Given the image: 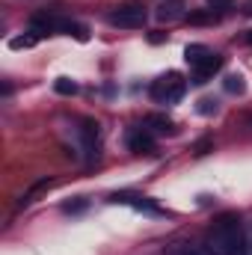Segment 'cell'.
Instances as JSON below:
<instances>
[{"instance_id": "obj_1", "label": "cell", "mask_w": 252, "mask_h": 255, "mask_svg": "<svg viewBox=\"0 0 252 255\" xmlns=\"http://www.w3.org/2000/svg\"><path fill=\"white\" fill-rule=\"evenodd\" d=\"M208 255H247V229L238 214H223L205 235Z\"/></svg>"}, {"instance_id": "obj_2", "label": "cell", "mask_w": 252, "mask_h": 255, "mask_svg": "<svg viewBox=\"0 0 252 255\" xmlns=\"http://www.w3.org/2000/svg\"><path fill=\"white\" fill-rule=\"evenodd\" d=\"M184 92H187V83L175 71H169L166 77H160V80L151 83V98L160 101V104H178L184 98Z\"/></svg>"}, {"instance_id": "obj_3", "label": "cell", "mask_w": 252, "mask_h": 255, "mask_svg": "<svg viewBox=\"0 0 252 255\" xmlns=\"http://www.w3.org/2000/svg\"><path fill=\"white\" fill-rule=\"evenodd\" d=\"M110 24H116V27H125V30L142 27V24H145V9H142V6H136V3L119 6V9L110 15Z\"/></svg>"}, {"instance_id": "obj_4", "label": "cell", "mask_w": 252, "mask_h": 255, "mask_svg": "<svg viewBox=\"0 0 252 255\" xmlns=\"http://www.w3.org/2000/svg\"><path fill=\"white\" fill-rule=\"evenodd\" d=\"M127 148L136 151V154H151V151H154V136L139 128V130H133V133L127 136Z\"/></svg>"}, {"instance_id": "obj_5", "label": "cell", "mask_w": 252, "mask_h": 255, "mask_svg": "<svg viewBox=\"0 0 252 255\" xmlns=\"http://www.w3.org/2000/svg\"><path fill=\"white\" fill-rule=\"evenodd\" d=\"M184 0H163L160 6H157V21H163V24H169V21H178V18H184Z\"/></svg>"}, {"instance_id": "obj_6", "label": "cell", "mask_w": 252, "mask_h": 255, "mask_svg": "<svg viewBox=\"0 0 252 255\" xmlns=\"http://www.w3.org/2000/svg\"><path fill=\"white\" fill-rule=\"evenodd\" d=\"M220 65H223V60L217 54H211L202 65L193 68V83H208V77H214V71H220Z\"/></svg>"}, {"instance_id": "obj_7", "label": "cell", "mask_w": 252, "mask_h": 255, "mask_svg": "<svg viewBox=\"0 0 252 255\" xmlns=\"http://www.w3.org/2000/svg\"><path fill=\"white\" fill-rule=\"evenodd\" d=\"M60 27V21H54L51 15H36L33 21H30V33L39 39V36H48V33H54Z\"/></svg>"}, {"instance_id": "obj_8", "label": "cell", "mask_w": 252, "mask_h": 255, "mask_svg": "<svg viewBox=\"0 0 252 255\" xmlns=\"http://www.w3.org/2000/svg\"><path fill=\"white\" fill-rule=\"evenodd\" d=\"M211 54H214V51H208L205 45H187V48H184V60H187L190 71H193L196 65H202L208 57H211Z\"/></svg>"}, {"instance_id": "obj_9", "label": "cell", "mask_w": 252, "mask_h": 255, "mask_svg": "<svg viewBox=\"0 0 252 255\" xmlns=\"http://www.w3.org/2000/svg\"><path fill=\"white\" fill-rule=\"evenodd\" d=\"M187 21L190 24H217L220 21V12L217 9H199V12H190Z\"/></svg>"}, {"instance_id": "obj_10", "label": "cell", "mask_w": 252, "mask_h": 255, "mask_svg": "<svg viewBox=\"0 0 252 255\" xmlns=\"http://www.w3.org/2000/svg\"><path fill=\"white\" fill-rule=\"evenodd\" d=\"M51 184H54V181H51V178H42V181H36V184H33V187H30V190H27V193H24V196H21V199H18V208H27V205H30V202H33V199H36V193L48 190V187H51Z\"/></svg>"}, {"instance_id": "obj_11", "label": "cell", "mask_w": 252, "mask_h": 255, "mask_svg": "<svg viewBox=\"0 0 252 255\" xmlns=\"http://www.w3.org/2000/svg\"><path fill=\"white\" fill-rule=\"evenodd\" d=\"M145 128H148L151 133H172V122H169L166 116H148V119H145Z\"/></svg>"}, {"instance_id": "obj_12", "label": "cell", "mask_w": 252, "mask_h": 255, "mask_svg": "<svg viewBox=\"0 0 252 255\" xmlns=\"http://www.w3.org/2000/svg\"><path fill=\"white\" fill-rule=\"evenodd\" d=\"M223 86H226V92H229V95H244V92H247L244 74H229V77L223 80Z\"/></svg>"}, {"instance_id": "obj_13", "label": "cell", "mask_w": 252, "mask_h": 255, "mask_svg": "<svg viewBox=\"0 0 252 255\" xmlns=\"http://www.w3.org/2000/svg\"><path fill=\"white\" fill-rule=\"evenodd\" d=\"M163 255H208V250H199V247H190V244H175Z\"/></svg>"}, {"instance_id": "obj_14", "label": "cell", "mask_w": 252, "mask_h": 255, "mask_svg": "<svg viewBox=\"0 0 252 255\" xmlns=\"http://www.w3.org/2000/svg\"><path fill=\"white\" fill-rule=\"evenodd\" d=\"M54 89H57L60 95H74V92H77V83H74L71 77H57V83H54Z\"/></svg>"}, {"instance_id": "obj_15", "label": "cell", "mask_w": 252, "mask_h": 255, "mask_svg": "<svg viewBox=\"0 0 252 255\" xmlns=\"http://www.w3.org/2000/svg\"><path fill=\"white\" fill-rule=\"evenodd\" d=\"M33 45H36V36H33V33H30V36H18V39H12V42H9V48H12V51L33 48Z\"/></svg>"}, {"instance_id": "obj_16", "label": "cell", "mask_w": 252, "mask_h": 255, "mask_svg": "<svg viewBox=\"0 0 252 255\" xmlns=\"http://www.w3.org/2000/svg\"><path fill=\"white\" fill-rule=\"evenodd\" d=\"M199 113H202V116H211V113H217V101H211V98H202V101H199Z\"/></svg>"}, {"instance_id": "obj_17", "label": "cell", "mask_w": 252, "mask_h": 255, "mask_svg": "<svg viewBox=\"0 0 252 255\" xmlns=\"http://www.w3.org/2000/svg\"><path fill=\"white\" fill-rule=\"evenodd\" d=\"M205 3H208L211 9H217V12H223V9H232V3H235V0H205Z\"/></svg>"}, {"instance_id": "obj_18", "label": "cell", "mask_w": 252, "mask_h": 255, "mask_svg": "<svg viewBox=\"0 0 252 255\" xmlns=\"http://www.w3.org/2000/svg\"><path fill=\"white\" fill-rule=\"evenodd\" d=\"M83 208H86L83 199H80V202H68V205H63V211H68V214H71V211H83Z\"/></svg>"}, {"instance_id": "obj_19", "label": "cell", "mask_w": 252, "mask_h": 255, "mask_svg": "<svg viewBox=\"0 0 252 255\" xmlns=\"http://www.w3.org/2000/svg\"><path fill=\"white\" fill-rule=\"evenodd\" d=\"M247 255H252V229L247 232Z\"/></svg>"}, {"instance_id": "obj_20", "label": "cell", "mask_w": 252, "mask_h": 255, "mask_svg": "<svg viewBox=\"0 0 252 255\" xmlns=\"http://www.w3.org/2000/svg\"><path fill=\"white\" fill-rule=\"evenodd\" d=\"M244 15H247V18H252V0H247V3H244Z\"/></svg>"}, {"instance_id": "obj_21", "label": "cell", "mask_w": 252, "mask_h": 255, "mask_svg": "<svg viewBox=\"0 0 252 255\" xmlns=\"http://www.w3.org/2000/svg\"><path fill=\"white\" fill-rule=\"evenodd\" d=\"M247 42H250V45H252V30H250V33H247Z\"/></svg>"}]
</instances>
